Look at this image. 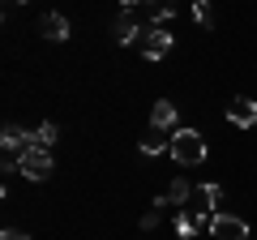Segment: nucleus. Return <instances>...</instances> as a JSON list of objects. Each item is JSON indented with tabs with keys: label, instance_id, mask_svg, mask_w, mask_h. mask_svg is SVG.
Instances as JSON below:
<instances>
[{
	"label": "nucleus",
	"instance_id": "f257e3e1",
	"mask_svg": "<svg viewBox=\"0 0 257 240\" xmlns=\"http://www.w3.org/2000/svg\"><path fill=\"white\" fill-rule=\"evenodd\" d=\"M167 155H172V163H180V167H197V163H206L210 146H206V138L197 129H176Z\"/></svg>",
	"mask_w": 257,
	"mask_h": 240
},
{
	"label": "nucleus",
	"instance_id": "f03ea898",
	"mask_svg": "<svg viewBox=\"0 0 257 240\" xmlns=\"http://www.w3.org/2000/svg\"><path fill=\"white\" fill-rule=\"evenodd\" d=\"M18 172L26 176V180H35V185H43L47 176H52V150L43 146H26L18 155Z\"/></svg>",
	"mask_w": 257,
	"mask_h": 240
},
{
	"label": "nucleus",
	"instance_id": "7ed1b4c3",
	"mask_svg": "<svg viewBox=\"0 0 257 240\" xmlns=\"http://www.w3.org/2000/svg\"><path fill=\"white\" fill-rule=\"evenodd\" d=\"M210 219H214L210 210H202V206L189 202L184 210H176V236H180V240H193L202 227H210Z\"/></svg>",
	"mask_w": 257,
	"mask_h": 240
},
{
	"label": "nucleus",
	"instance_id": "20e7f679",
	"mask_svg": "<svg viewBox=\"0 0 257 240\" xmlns=\"http://www.w3.org/2000/svg\"><path fill=\"white\" fill-rule=\"evenodd\" d=\"M172 43H176L172 30H167V26H155V30L142 35V56H146V60H163V56L172 52Z\"/></svg>",
	"mask_w": 257,
	"mask_h": 240
},
{
	"label": "nucleus",
	"instance_id": "39448f33",
	"mask_svg": "<svg viewBox=\"0 0 257 240\" xmlns=\"http://www.w3.org/2000/svg\"><path fill=\"white\" fill-rule=\"evenodd\" d=\"M210 236L214 240H248V223L244 219H236V214H214L210 219Z\"/></svg>",
	"mask_w": 257,
	"mask_h": 240
},
{
	"label": "nucleus",
	"instance_id": "423d86ee",
	"mask_svg": "<svg viewBox=\"0 0 257 240\" xmlns=\"http://www.w3.org/2000/svg\"><path fill=\"white\" fill-rule=\"evenodd\" d=\"M227 120L236 125V129H253V125H257V103L244 99V94L231 99V103H227Z\"/></svg>",
	"mask_w": 257,
	"mask_h": 240
},
{
	"label": "nucleus",
	"instance_id": "0eeeda50",
	"mask_svg": "<svg viewBox=\"0 0 257 240\" xmlns=\"http://www.w3.org/2000/svg\"><path fill=\"white\" fill-rule=\"evenodd\" d=\"M176 120H180V111H176V103L159 99L155 107H150V129H163V133H176Z\"/></svg>",
	"mask_w": 257,
	"mask_h": 240
},
{
	"label": "nucleus",
	"instance_id": "6e6552de",
	"mask_svg": "<svg viewBox=\"0 0 257 240\" xmlns=\"http://www.w3.org/2000/svg\"><path fill=\"white\" fill-rule=\"evenodd\" d=\"M39 30H43V39H52V43H64V39H69V18H64V13H43V22H39Z\"/></svg>",
	"mask_w": 257,
	"mask_h": 240
},
{
	"label": "nucleus",
	"instance_id": "1a4fd4ad",
	"mask_svg": "<svg viewBox=\"0 0 257 240\" xmlns=\"http://www.w3.org/2000/svg\"><path fill=\"white\" fill-rule=\"evenodd\" d=\"M0 146H5V155H22V150L35 146V142H30V133L22 129V125H5V133H0Z\"/></svg>",
	"mask_w": 257,
	"mask_h": 240
},
{
	"label": "nucleus",
	"instance_id": "9d476101",
	"mask_svg": "<svg viewBox=\"0 0 257 240\" xmlns=\"http://www.w3.org/2000/svg\"><path fill=\"white\" fill-rule=\"evenodd\" d=\"M111 39H116L120 47H128V43H142V30H138V22L128 18V13H120V18L111 22Z\"/></svg>",
	"mask_w": 257,
	"mask_h": 240
},
{
	"label": "nucleus",
	"instance_id": "9b49d317",
	"mask_svg": "<svg viewBox=\"0 0 257 240\" xmlns=\"http://www.w3.org/2000/svg\"><path fill=\"white\" fill-rule=\"evenodd\" d=\"M172 146V133H163V129H146L138 138V150L142 155H163V150Z\"/></svg>",
	"mask_w": 257,
	"mask_h": 240
},
{
	"label": "nucleus",
	"instance_id": "f8f14e48",
	"mask_svg": "<svg viewBox=\"0 0 257 240\" xmlns=\"http://www.w3.org/2000/svg\"><path fill=\"white\" fill-rule=\"evenodd\" d=\"M167 206H172V210H184V206H189L193 202V185H189V180H184V176H176V180H172V185H167Z\"/></svg>",
	"mask_w": 257,
	"mask_h": 240
},
{
	"label": "nucleus",
	"instance_id": "ddd939ff",
	"mask_svg": "<svg viewBox=\"0 0 257 240\" xmlns=\"http://www.w3.org/2000/svg\"><path fill=\"white\" fill-rule=\"evenodd\" d=\"M219 202H223V185H197V189H193V206L219 214Z\"/></svg>",
	"mask_w": 257,
	"mask_h": 240
},
{
	"label": "nucleus",
	"instance_id": "4468645a",
	"mask_svg": "<svg viewBox=\"0 0 257 240\" xmlns=\"http://www.w3.org/2000/svg\"><path fill=\"white\" fill-rule=\"evenodd\" d=\"M142 9H146V18L155 22V26H167V22L176 18V5H172V0H146Z\"/></svg>",
	"mask_w": 257,
	"mask_h": 240
},
{
	"label": "nucleus",
	"instance_id": "2eb2a0df",
	"mask_svg": "<svg viewBox=\"0 0 257 240\" xmlns=\"http://www.w3.org/2000/svg\"><path fill=\"white\" fill-rule=\"evenodd\" d=\"M56 138H60V129H56L52 120H43V125L30 133V142H35V146H43V150H52V146H56Z\"/></svg>",
	"mask_w": 257,
	"mask_h": 240
},
{
	"label": "nucleus",
	"instance_id": "dca6fc26",
	"mask_svg": "<svg viewBox=\"0 0 257 240\" xmlns=\"http://www.w3.org/2000/svg\"><path fill=\"white\" fill-rule=\"evenodd\" d=\"M193 22L202 30H214V9H210V0H193Z\"/></svg>",
	"mask_w": 257,
	"mask_h": 240
},
{
	"label": "nucleus",
	"instance_id": "f3484780",
	"mask_svg": "<svg viewBox=\"0 0 257 240\" xmlns=\"http://www.w3.org/2000/svg\"><path fill=\"white\" fill-rule=\"evenodd\" d=\"M159 223H163V210H146L142 214V231H155Z\"/></svg>",
	"mask_w": 257,
	"mask_h": 240
},
{
	"label": "nucleus",
	"instance_id": "a211bd4d",
	"mask_svg": "<svg viewBox=\"0 0 257 240\" xmlns=\"http://www.w3.org/2000/svg\"><path fill=\"white\" fill-rule=\"evenodd\" d=\"M0 240H30V236L22 227H5V231H0Z\"/></svg>",
	"mask_w": 257,
	"mask_h": 240
},
{
	"label": "nucleus",
	"instance_id": "6ab92c4d",
	"mask_svg": "<svg viewBox=\"0 0 257 240\" xmlns=\"http://www.w3.org/2000/svg\"><path fill=\"white\" fill-rule=\"evenodd\" d=\"M133 5H146V0H120V9H124V13L133 9Z\"/></svg>",
	"mask_w": 257,
	"mask_h": 240
},
{
	"label": "nucleus",
	"instance_id": "aec40b11",
	"mask_svg": "<svg viewBox=\"0 0 257 240\" xmlns=\"http://www.w3.org/2000/svg\"><path fill=\"white\" fill-rule=\"evenodd\" d=\"M9 5H26V0H9Z\"/></svg>",
	"mask_w": 257,
	"mask_h": 240
}]
</instances>
